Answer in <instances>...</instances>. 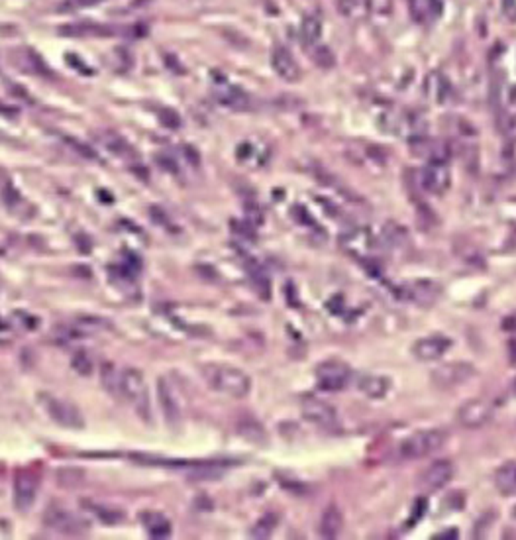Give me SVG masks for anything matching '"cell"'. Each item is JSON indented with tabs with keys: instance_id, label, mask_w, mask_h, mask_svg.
Instances as JSON below:
<instances>
[{
	"instance_id": "obj_30",
	"label": "cell",
	"mask_w": 516,
	"mask_h": 540,
	"mask_svg": "<svg viewBox=\"0 0 516 540\" xmlns=\"http://www.w3.org/2000/svg\"><path fill=\"white\" fill-rule=\"evenodd\" d=\"M65 144L71 147V149H75V151H77L81 158H85V160H96V158H99L96 151H94L89 144H85V142H81V140H77V138H65Z\"/></svg>"
},
{
	"instance_id": "obj_20",
	"label": "cell",
	"mask_w": 516,
	"mask_h": 540,
	"mask_svg": "<svg viewBox=\"0 0 516 540\" xmlns=\"http://www.w3.org/2000/svg\"><path fill=\"white\" fill-rule=\"evenodd\" d=\"M214 99L226 106V108H232V110H246L250 106V97L237 87H224L216 90Z\"/></svg>"
},
{
	"instance_id": "obj_4",
	"label": "cell",
	"mask_w": 516,
	"mask_h": 540,
	"mask_svg": "<svg viewBox=\"0 0 516 540\" xmlns=\"http://www.w3.org/2000/svg\"><path fill=\"white\" fill-rule=\"evenodd\" d=\"M45 413L49 415V419L53 423H57L63 428H71V430L85 428V419H83L81 410L65 399L45 397Z\"/></svg>"
},
{
	"instance_id": "obj_12",
	"label": "cell",
	"mask_w": 516,
	"mask_h": 540,
	"mask_svg": "<svg viewBox=\"0 0 516 540\" xmlns=\"http://www.w3.org/2000/svg\"><path fill=\"white\" fill-rule=\"evenodd\" d=\"M452 340L446 336H426L416 340L413 346V354L420 362H434L440 360L446 352L450 350Z\"/></svg>"
},
{
	"instance_id": "obj_17",
	"label": "cell",
	"mask_w": 516,
	"mask_h": 540,
	"mask_svg": "<svg viewBox=\"0 0 516 540\" xmlns=\"http://www.w3.org/2000/svg\"><path fill=\"white\" fill-rule=\"evenodd\" d=\"M391 387V381L387 380L385 376H371L365 373L357 380V389L361 393L369 397V399H383L387 391Z\"/></svg>"
},
{
	"instance_id": "obj_21",
	"label": "cell",
	"mask_w": 516,
	"mask_h": 540,
	"mask_svg": "<svg viewBox=\"0 0 516 540\" xmlns=\"http://www.w3.org/2000/svg\"><path fill=\"white\" fill-rule=\"evenodd\" d=\"M101 142H103V146L106 147L110 154H114V156H118V158H126V160L136 158V149L130 146V142H128L126 138H122L116 132H103V134H101Z\"/></svg>"
},
{
	"instance_id": "obj_19",
	"label": "cell",
	"mask_w": 516,
	"mask_h": 540,
	"mask_svg": "<svg viewBox=\"0 0 516 540\" xmlns=\"http://www.w3.org/2000/svg\"><path fill=\"white\" fill-rule=\"evenodd\" d=\"M495 487L504 497L516 495V462H504L495 474Z\"/></svg>"
},
{
	"instance_id": "obj_18",
	"label": "cell",
	"mask_w": 516,
	"mask_h": 540,
	"mask_svg": "<svg viewBox=\"0 0 516 540\" xmlns=\"http://www.w3.org/2000/svg\"><path fill=\"white\" fill-rule=\"evenodd\" d=\"M344 528V515L336 505L326 507L320 517V537L322 539H336Z\"/></svg>"
},
{
	"instance_id": "obj_36",
	"label": "cell",
	"mask_w": 516,
	"mask_h": 540,
	"mask_svg": "<svg viewBox=\"0 0 516 540\" xmlns=\"http://www.w3.org/2000/svg\"><path fill=\"white\" fill-rule=\"evenodd\" d=\"M508 360L511 364H516V340L508 342Z\"/></svg>"
},
{
	"instance_id": "obj_22",
	"label": "cell",
	"mask_w": 516,
	"mask_h": 540,
	"mask_svg": "<svg viewBox=\"0 0 516 540\" xmlns=\"http://www.w3.org/2000/svg\"><path fill=\"white\" fill-rule=\"evenodd\" d=\"M144 526L151 539H169L171 537V523L162 513H146Z\"/></svg>"
},
{
	"instance_id": "obj_33",
	"label": "cell",
	"mask_w": 516,
	"mask_h": 540,
	"mask_svg": "<svg viewBox=\"0 0 516 540\" xmlns=\"http://www.w3.org/2000/svg\"><path fill=\"white\" fill-rule=\"evenodd\" d=\"M103 0H65L60 6L61 12H75V10H81V8H87V6H94Z\"/></svg>"
},
{
	"instance_id": "obj_16",
	"label": "cell",
	"mask_w": 516,
	"mask_h": 540,
	"mask_svg": "<svg viewBox=\"0 0 516 540\" xmlns=\"http://www.w3.org/2000/svg\"><path fill=\"white\" fill-rule=\"evenodd\" d=\"M341 244H344V248L348 249L350 254H354V256H367L371 248H373V238H371V234H369L367 230L357 228V230L344 234Z\"/></svg>"
},
{
	"instance_id": "obj_31",
	"label": "cell",
	"mask_w": 516,
	"mask_h": 540,
	"mask_svg": "<svg viewBox=\"0 0 516 540\" xmlns=\"http://www.w3.org/2000/svg\"><path fill=\"white\" fill-rule=\"evenodd\" d=\"M157 118H159L162 126H165V128L177 130L179 126H181V116L177 114V110H173V108H162V110L157 112Z\"/></svg>"
},
{
	"instance_id": "obj_29",
	"label": "cell",
	"mask_w": 516,
	"mask_h": 540,
	"mask_svg": "<svg viewBox=\"0 0 516 540\" xmlns=\"http://www.w3.org/2000/svg\"><path fill=\"white\" fill-rule=\"evenodd\" d=\"M85 476L81 469H73V467H63L57 471V482L63 485V487H77L79 483H83Z\"/></svg>"
},
{
	"instance_id": "obj_10",
	"label": "cell",
	"mask_w": 516,
	"mask_h": 540,
	"mask_svg": "<svg viewBox=\"0 0 516 540\" xmlns=\"http://www.w3.org/2000/svg\"><path fill=\"white\" fill-rule=\"evenodd\" d=\"M300 410H302V417L312 424H316V426L330 428V426L338 423L336 409L330 403L318 399V397H305L300 401Z\"/></svg>"
},
{
	"instance_id": "obj_24",
	"label": "cell",
	"mask_w": 516,
	"mask_h": 540,
	"mask_svg": "<svg viewBox=\"0 0 516 540\" xmlns=\"http://www.w3.org/2000/svg\"><path fill=\"white\" fill-rule=\"evenodd\" d=\"M322 36V20L320 16H307L300 26V38L307 45H316Z\"/></svg>"
},
{
	"instance_id": "obj_2",
	"label": "cell",
	"mask_w": 516,
	"mask_h": 540,
	"mask_svg": "<svg viewBox=\"0 0 516 540\" xmlns=\"http://www.w3.org/2000/svg\"><path fill=\"white\" fill-rule=\"evenodd\" d=\"M120 397L130 403L138 417H142L146 423L151 419V401H149L148 381L144 373L136 367H124L120 369Z\"/></svg>"
},
{
	"instance_id": "obj_35",
	"label": "cell",
	"mask_w": 516,
	"mask_h": 540,
	"mask_svg": "<svg viewBox=\"0 0 516 540\" xmlns=\"http://www.w3.org/2000/svg\"><path fill=\"white\" fill-rule=\"evenodd\" d=\"M157 161L162 163L165 169H171V171H177V165H175V161L169 160V158H165V156H159L157 158Z\"/></svg>"
},
{
	"instance_id": "obj_13",
	"label": "cell",
	"mask_w": 516,
	"mask_h": 540,
	"mask_svg": "<svg viewBox=\"0 0 516 540\" xmlns=\"http://www.w3.org/2000/svg\"><path fill=\"white\" fill-rule=\"evenodd\" d=\"M422 189L430 195H442L443 191L450 187V169L446 163H430L426 169L422 171Z\"/></svg>"
},
{
	"instance_id": "obj_7",
	"label": "cell",
	"mask_w": 516,
	"mask_h": 540,
	"mask_svg": "<svg viewBox=\"0 0 516 540\" xmlns=\"http://www.w3.org/2000/svg\"><path fill=\"white\" fill-rule=\"evenodd\" d=\"M45 525L51 526L57 532L69 535V537H79L89 528V523L85 519H81L79 515H73L67 509H61V507H49L47 509Z\"/></svg>"
},
{
	"instance_id": "obj_27",
	"label": "cell",
	"mask_w": 516,
	"mask_h": 540,
	"mask_svg": "<svg viewBox=\"0 0 516 540\" xmlns=\"http://www.w3.org/2000/svg\"><path fill=\"white\" fill-rule=\"evenodd\" d=\"M277 526V517L275 515H263L253 528H251V539H269Z\"/></svg>"
},
{
	"instance_id": "obj_11",
	"label": "cell",
	"mask_w": 516,
	"mask_h": 540,
	"mask_svg": "<svg viewBox=\"0 0 516 540\" xmlns=\"http://www.w3.org/2000/svg\"><path fill=\"white\" fill-rule=\"evenodd\" d=\"M157 401H159V407H162L165 423L169 424V426H179L181 421H183V410H181L177 395L173 391L171 383L165 380V378L157 380Z\"/></svg>"
},
{
	"instance_id": "obj_26",
	"label": "cell",
	"mask_w": 516,
	"mask_h": 540,
	"mask_svg": "<svg viewBox=\"0 0 516 540\" xmlns=\"http://www.w3.org/2000/svg\"><path fill=\"white\" fill-rule=\"evenodd\" d=\"M101 380L108 393L120 395V369H116L112 364H104L101 369Z\"/></svg>"
},
{
	"instance_id": "obj_32",
	"label": "cell",
	"mask_w": 516,
	"mask_h": 540,
	"mask_svg": "<svg viewBox=\"0 0 516 540\" xmlns=\"http://www.w3.org/2000/svg\"><path fill=\"white\" fill-rule=\"evenodd\" d=\"M363 8V0H338V10L341 16H357Z\"/></svg>"
},
{
	"instance_id": "obj_28",
	"label": "cell",
	"mask_w": 516,
	"mask_h": 540,
	"mask_svg": "<svg viewBox=\"0 0 516 540\" xmlns=\"http://www.w3.org/2000/svg\"><path fill=\"white\" fill-rule=\"evenodd\" d=\"M71 367L79 376L83 378H89L90 373L94 371V364H92V358L85 350L75 352L73 358H71Z\"/></svg>"
},
{
	"instance_id": "obj_9",
	"label": "cell",
	"mask_w": 516,
	"mask_h": 540,
	"mask_svg": "<svg viewBox=\"0 0 516 540\" xmlns=\"http://www.w3.org/2000/svg\"><path fill=\"white\" fill-rule=\"evenodd\" d=\"M493 405L485 399H469L457 409V421L465 428H479L493 419Z\"/></svg>"
},
{
	"instance_id": "obj_23",
	"label": "cell",
	"mask_w": 516,
	"mask_h": 540,
	"mask_svg": "<svg viewBox=\"0 0 516 540\" xmlns=\"http://www.w3.org/2000/svg\"><path fill=\"white\" fill-rule=\"evenodd\" d=\"M411 12L418 22L438 18L443 12V2L442 0H411Z\"/></svg>"
},
{
	"instance_id": "obj_5",
	"label": "cell",
	"mask_w": 516,
	"mask_h": 540,
	"mask_svg": "<svg viewBox=\"0 0 516 540\" xmlns=\"http://www.w3.org/2000/svg\"><path fill=\"white\" fill-rule=\"evenodd\" d=\"M40 480L31 469H18L14 478V507L20 513H28L36 503Z\"/></svg>"
},
{
	"instance_id": "obj_25",
	"label": "cell",
	"mask_w": 516,
	"mask_h": 540,
	"mask_svg": "<svg viewBox=\"0 0 516 540\" xmlns=\"http://www.w3.org/2000/svg\"><path fill=\"white\" fill-rule=\"evenodd\" d=\"M89 509L94 511V515L101 519L104 525H120L126 519V513L120 511L116 507H106V505H89Z\"/></svg>"
},
{
	"instance_id": "obj_14",
	"label": "cell",
	"mask_w": 516,
	"mask_h": 540,
	"mask_svg": "<svg viewBox=\"0 0 516 540\" xmlns=\"http://www.w3.org/2000/svg\"><path fill=\"white\" fill-rule=\"evenodd\" d=\"M454 471H456V469H454L452 462L438 460V462H434V464L424 471V476H422V480H420L422 487L428 489V491H438V489H442V487H446L448 483L452 482Z\"/></svg>"
},
{
	"instance_id": "obj_8",
	"label": "cell",
	"mask_w": 516,
	"mask_h": 540,
	"mask_svg": "<svg viewBox=\"0 0 516 540\" xmlns=\"http://www.w3.org/2000/svg\"><path fill=\"white\" fill-rule=\"evenodd\" d=\"M475 376V367L465 362H454V364H443L438 369H434L432 381L440 389H454L457 385H463Z\"/></svg>"
},
{
	"instance_id": "obj_15",
	"label": "cell",
	"mask_w": 516,
	"mask_h": 540,
	"mask_svg": "<svg viewBox=\"0 0 516 540\" xmlns=\"http://www.w3.org/2000/svg\"><path fill=\"white\" fill-rule=\"evenodd\" d=\"M271 63H273V69L275 73L279 75L281 79L289 81V83H295L300 79V67L296 63V59L293 58V53L287 49V47H275L273 49V56H271Z\"/></svg>"
},
{
	"instance_id": "obj_1",
	"label": "cell",
	"mask_w": 516,
	"mask_h": 540,
	"mask_svg": "<svg viewBox=\"0 0 516 540\" xmlns=\"http://www.w3.org/2000/svg\"><path fill=\"white\" fill-rule=\"evenodd\" d=\"M201 373L208 387L222 395L244 399L251 391V378L236 365L210 362L201 367Z\"/></svg>"
},
{
	"instance_id": "obj_34",
	"label": "cell",
	"mask_w": 516,
	"mask_h": 540,
	"mask_svg": "<svg viewBox=\"0 0 516 540\" xmlns=\"http://www.w3.org/2000/svg\"><path fill=\"white\" fill-rule=\"evenodd\" d=\"M314 61H316L320 67H332V65H334V56H332V51H330L326 45H318V47L314 49Z\"/></svg>"
},
{
	"instance_id": "obj_3",
	"label": "cell",
	"mask_w": 516,
	"mask_h": 540,
	"mask_svg": "<svg viewBox=\"0 0 516 540\" xmlns=\"http://www.w3.org/2000/svg\"><path fill=\"white\" fill-rule=\"evenodd\" d=\"M446 442V432L440 428H428V430H418L411 437H407L400 444V454L407 460H420L424 456H430L442 448Z\"/></svg>"
},
{
	"instance_id": "obj_6",
	"label": "cell",
	"mask_w": 516,
	"mask_h": 540,
	"mask_svg": "<svg viewBox=\"0 0 516 540\" xmlns=\"http://www.w3.org/2000/svg\"><path fill=\"white\" fill-rule=\"evenodd\" d=\"M316 381L326 391H339L352 380V369L341 362L328 360L316 367Z\"/></svg>"
}]
</instances>
